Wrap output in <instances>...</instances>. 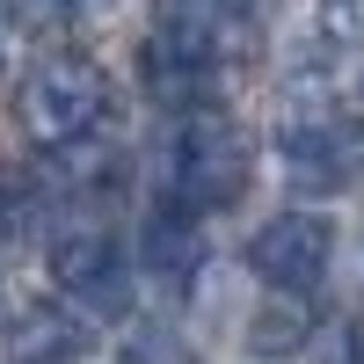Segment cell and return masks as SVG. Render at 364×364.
I'll return each mask as SVG.
<instances>
[{"label":"cell","mask_w":364,"mask_h":364,"mask_svg":"<svg viewBox=\"0 0 364 364\" xmlns=\"http://www.w3.org/2000/svg\"><path fill=\"white\" fill-rule=\"evenodd\" d=\"M102 117H109V80H102L95 58L51 51V58L29 66V80H22V124H29L37 146H80Z\"/></svg>","instance_id":"obj_1"},{"label":"cell","mask_w":364,"mask_h":364,"mask_svg":"<svg viewBox=\"0 0 364 364\" xmlns=\"http://www.w3.org/2000/svg\"><path fill=\"white\" fill-rule=\"evenodd\" d=\"M248 175H255V146L240 139L233 124H219V117L182 124L175 154H168L175 204H190V211H226L240 190H248Z\"/></svg>","instance_id":"obj_2"},{"label":"cell","mask_w":364,"mask_h":364,"mask_svg":"<svg viewBox=\"0 0 364 364\" xmlns=\"http://www.w3.org/2000/svg\"><path fill=\"white\" fill-rule=\"evenodd\" d=\"M226 66V22L219 15H168L154 37H146V87L161 102H197L211 95V80Z\"/></svg>","instance_id":"obj_3"},{"label":"cell","mask_w":364,"mask_h":364,"mask_svg":"<svg viewBox=\"0 0 364 364\" xmlns=\"http://www.w3.org/2000/svg\"><path fill=\"white\" fill-rule=\"evenodd\" d=\"M328 255H336V226L314 219V211H277L255 240H248V269L269 291H314L328 277Z\"/></svg>","instance_id":"obj_4"},{"label":"cell","mask_w":364,"mask_h":364,"mask_svg":"<svg viewBox=\"0 0 364 364\" xmlns=\"http://www.w3.org/2000/svg\"><path fill=\"white\" fill-rule=\"evenodd\" d=\"M51 284L73 299L80 314H102V321H124L132 314V262L117 255L109 233H73L51 248Z\"/></svg>","instance_id":"obj_5"},{"label":"cell","mask_w":364,"mask_h":364,"mask_svg":"<svg viewBox=\"0 0 364 364\" xmlns=\"http://www.w3.org/2000/svg\"><path fill=\"white\" fill-rule=\"evenodd\" d=\"M197 262H204L197 211H190V204H161L154 219H146V269H154L161 284H190Z\"/></svg>","instance_id":"obj_6"},{"label":"cell","mask_w":364,"mask_h":364,"mask_svg":"<svg viewBox=\"0 0 364 364\" xmlns=\"http://www.w3.org/2000/svg\"><path fill=\"white\" fill-rule=\"evenodd\" d=\"M284 154L306 168V175H350L364 161V146L350 139V124H291L284 132Z\"/></svg>","instance_id":"obj_7"},{"label":"cell","mask_w":364,"mask_h":364,"mask_svg":"<svg viewBox=\"0 0 364 364\" xmlns=\"http://www.w3.org/2000/svg\"><path fill=\"white\" fill-rule=\"evenodd\" d=\"M8 357L15 364H66V357H80V328L51 321V314H29L15 336H8Z\"/></svg>","instance_id":"obj_8"},{"label":"cell","mask_w":364,"mask_h":364,"mask_svg":"<svg viewBox=\"0 0 364 364\" xmlns=\"http://www.w3.org/2000/svg\"><path fill=\"white\" fill-rule=\"evenodd\" d=\"M306 314H299V306H269L255 328H248V350H291V343H306Z\"/></svg>","instance_id":"obj_9"},{"label":"cell","mask_w":364,"mask_h":364,"mask_svg":"<svg viewBox=\"0 0 364 364\" xmlns=\"http://www.w3.org/2000/svg\"><path fill=\"white\" fill-rule=\"evenodd\" d=\"M0 15L29 37H44V29H66L73 22V0H0Z\"/></svg>","instance_id":"obj_10"},{"label":"cell","mask_w":364,"mask_h":364,"mask_svg":"<svg viewBox=\"0 0 364 364\" xmlns=\"http://www.w3.org/2000/svg\"><path fill=\"white\" fill-rule=\"evenodd\" d=\"M182 8H190V15H219V22H233L248 0H182Z\"/></svg>","instance_id":"obj_11"}]
</instances>
